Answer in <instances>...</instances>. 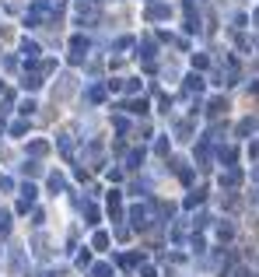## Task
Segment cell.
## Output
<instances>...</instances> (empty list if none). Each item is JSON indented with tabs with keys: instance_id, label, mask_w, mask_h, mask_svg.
<instances>
[{
	"instance_id": "cell-17",
	"label": "cell",
	"mask_w": 259,
	"mask_h": 277,
	"mask_svg": "<svg viewBox=\"0 0 259 277\" xmlns=\"http://www.w3.org/2000/svg\"><path fill=\"white\" fill-rule=\"evenodd\" d=\"M102 95H105V88H88V102H102Z\"/></svg>"
},
{
	"instance_id": "cell-15",
	"label": "cell",
	"mask_w": 259,
	"mask_h": 277,
	"mask_svg": "<svg viewBox=\"0 0 259 277\" xmlns=\"http://www.w3.org/2000/svg\"><path fill=\"white\" fill-rule=\"evenodd\" d=\"M259 123L256 119H242V126H238V134H252V130H256Z\"/></svg>"
},
{
	"instance_id": "cell-18",
	"label": "cell",
	"mask_w": 259,
	"mask_h": 277,
	"mask_svg": "<svg viewBox=\"0 0 259 277\" xmlns=\"http://www.w3.org/2000/svg\"><path fill=\"white\" fill-rule=\"evenodd\" d=\"M196 204H203V190H196L193 197H186V207H196Z\"/></svg>"
},
{
	"instance_id": "cell-20",
	"label": "cell",
	"mask_w": 259,
	"mask_h": 277,
	"mask_svg": "<svg viewBox=\"0 0 259 277\" xmlns=\"http://www.w3.org/2000/svg\"><path fill=\"white\" fill-rule=\"evenodd\" d=\"M105 246H109V235L98 232V235H95V249H105Z\"/></svg>"
},
{
	"instance_id": "cell-22",
	"label": "cell",
	"mask_w": 259,
	"mask_h": 277,
	"mask_svg": "<svg viewBox=\"0 0 259 277\" xmlns=\"http://www.w3.org/2000/svg\"><path fill=\"white\" fill-rule=\"evenodd\" d=\"M21 113H25V116H32V113H35V102H32V99L21 102Z\"/></svg>"
},
{
	"instance_id": "cell-5",
	"label": "cell",
	"mask_w": 259,
	"mask_h": 277,
	"mask_svg": "<svg viewBox=\"0 0 259 277\" xmlns=\"http://www.w3.org/2000/svg\"><path fill=\"white\" fill-rule=\"evenodd\" d=\"M32 204H35V186H25V190H21V200H18V211L25 214Z\"/></svg>"
},
{
	"instance_id": "cell-3",
	"label": "cell",
	"mask_w": 259,
	"mask_h": 277,
	"mask_svg": "<svg viewBox=\"0 0 259 277\" xmlns=\"http://www.w3.org/2000/svg\"><path fill=\"white\" fill-rule=\"evenodd\" d=\"M130 218H133V228H147V225H151V207H133V211H130Z\"/></svg>"
},
{
	"instance_id": "cell-16",
	"label": "cell",
	"mask_w": 259,
	"mask_h": 277,
	"mask_svg": "<svg viewBox=\"0 0 259 277\" xmlns=\"http://www.w3.org/2000/svg\"><path fill=\"white\" fill-rule=\"evenodd\" d=\"M193 67H196V70H207V67H210V60L200 53V57H193Z\"/></svg>"
},
{
	"instance_id": "cell-4",
	"label": "cell",
	"mask_w": 259,
	"mask_h": 277,
	"mask_svg": "<svg viewBox=\"0 0 259 277\" xmlns=\"http://www.w3.org/2000/svg\"><path fill=\"white\" fill-rule=\"evenodd\" d=\"M39 53H42V49H39V42H32V39H25V42H21V57L28 60V63H35V60H39Z\"/></svg>"
},
{
	"instance_id": "cell-9",
	"label": "cell",
	"mask_w": 259,
	"mask_h": 277,
	"mask_svg": "<svg viewBox=\"0 0 259 277\" xmlns=\"http://www.w3.org/2000/svg\"><path fill=\"white\" fill-rule=\"evenodd\" d=\"M217 238H224V242H228V238H235V225L221 221V225H217Z\"/></svg>"
},
{
	"instance_id": "cell-23",
	"label": "cell",
	"mask_w": 259,
	"mask_h": 277,
	"mask_svg": "<svg viewBox=\"0 0 259 277\" xmlns=\"http://www.w3.org/2000/svg\"><path fill=\"white\" fill-rule=\"evenodd\" d=\"M91 277H109V267H105V263H98V267L91 270Z\"/></svg>"
},
{
	"instance_id": "cell-19",
	"label": "cell",
	"mask_w": 259,
	"mask_h": 277,
	"mask_svg": "<svg viewBox=\"0 0 259 277\" xmlns=\"http://www.w3.org/2000/svg\"><path fill=\"white\" fill-rule=\"evenodd\" d=\"M0 232H11V214L7 211H0Z\"/></svg>"
},
{
	"instance_id": "cell-2",
	"label": "cell",
	"mask_w": 259,
	"mask_h": 277,
	"mask_svg": "<svg viewBox=\"0 0 259 277\" xmlns=\"http://www.w3.org/2000/svg\"><path fill=\"white\" fill-rule=\"evenodd\" d=\"M147 18H151V21L172 18V7H168V4H151V7H147Z\"/></svg>"
},
{
	"instance_id": "cell-14",
	"label": "cell",
	"mask_w": 259,
	"mask_h": 277,
	"mask_svg": "<svg viewBox=\"0 0 259 277\" xmlns=\"http://www.w3.org/2000/svg\"><path fill=\"white\" fill-rule=\"evenodd\" d=\"M46 147H49L46 140H32V144H28V151H32V155H46Z\"/></svg>"
},
{
	"instance_id": "cell-25",
	"label": "cell",
	"mask_w": 259,
	"mask_h": 277,
	"mask_svg": "<svg viewBox=\"0 0 259 277\" xmlns=\"http://www.w3.org/2000/svg\"><path fill=\"white\" fill-rule=\"evenodd\" d=\"M0 190H11V179L7 176H0Z\"/></svg>"
},
{
	"instance_id": "cell-13",
	"label": "cell",
	"mask_w": 259,
	"mask_h": 277,
	"mask_svg": "<svg viewBox=\"0 0 259 277\" xmlns=\"http://www.w3.org/2000/svg\"><path fill=\"white\" fill-rule=\"evenodd\" d=\"M140 161H144V151H130L126 155V169H140Z\"/></svg>"
},
{
	"instance_id": "cell-1",
	"label": "cell",
	"mask_w": 259,
	"mask_h": 277,
	"mask_svg": "<svg viewBox=\"0 0 259 277\" xmlns=\"http://www.w3.org/2000/svg\"><path fill=\"white\" fill-rule=\"evenodd\" d=\"M84 57H88V39H84V35H74V39H70V60L81 63Z\"/></svg>"
},
{
	"instance_id": "cell-12",
	"label": "cell",
	"mask_w": 259,
	"mask_h": 277,
	"mask_svg": "<svg viewBox=\"0 0 259 277\" xmlns=\"http://www.w3.org/2000/svg\"><path fill=\"white\" fill-rule=\"evenodd\" d=\"M224 109H228V102H224V99H214L210 105H207V113H210V116H221Z\"/></svg>"
},
{
	"instance_id": "cell-6",
	"label": "cell",
	"mask_w": 259,
	"mask_h": 277,
	"mask_svg": "<svg viewBox=\"0 0 259 277\" xmlns=\"http://www.w3.org/2000/svg\"><path fill=\"white\" fill-rule=\"evenodd\" d=\"M182 88H186V95H200V91H203V78H200V74H189Z\"/></svg>"
},
{
	"instance_id": "cell-21",
	"label": "cell",
	"mask_w": 259,
	"mask_h": 277,
	"mask_svg": "<svg viewBox=\"0 0 259 277\" xmlns=\"http://www.w3.org/2000/svg\"><path fill=\"white\" fill-rule=\"evenodd\" d=\"M49 190H63V176H49Z\"/></svg>"
},
{
	"instance_id": "cell-11",
	"label": "cell",
	"mask_w": 259,
	"mask_h": 277,
	"mask_svg": "<svg viewBox=\"0 0 259 277\" xmlns=\"http://www.w3.org/2000/svg\"><path fill=\"white\" fill-rule=\"evenodd\" d=\"M21 84H25L28 91H35V88L42 84V74H25V81H21Z\"/></svg>"
},
{
	"instance_id": "cell-24",
	"label": "cell",
	"mask_w": 259,
	"mask_h": 277,
	"mask_svg": "<svg viewBox=\"0 0 259 277\" xmlns=\"http://www.w3.org/2000/svg\"><path fill=\"white\" fill-rule=\"evenodd\" d=\"M25 130H28V123H14V126H11V134H14V137H21Z\"/></svg>"
},
{
	"instance_id": "cell-7",
	"label": "cell",
	"mask_w": 259,
	"mask_h": 277,
	"mask_svg": "<svg viewBox=\"0 0 259 277\" xmlns=\"http://www.w3.org/2000/svg\"><path fill=\"white\" fill-rule=\"evenodd\" d=\"M217 158L224 161V165H231V169H235V161H238V151H235V147H221Z\"/></svg>"
},
{
	"instance_id": "cell-10",
	"label": "cell",
	"mask_w": 259,
	"mask_h": 277,
	"mask_svg": "<svg viewBox=\"0 0 259 277\" xmlns=\"http://www.w3.org/2000/svg\"><path fill=\"white\" fill-rule=\"evenodd\" d=\"M123 109H130V113H137V116H144V113H147V102H144V99H137V102H126Z\"/></svg>"
},
{
	"instance_id": "cell-8",
	"label": "cell",
	"mask_w": 259,
	"mask_h": 277,
	"mask_svg": "<svg viewBox=\"0 0 259 277\" xmlns=\"http://www.w3.org/2000/svg\"><path fill=\"white\" fill-rule=\"evenodd\" d=\"M238 182H242V172H238V169H228V172L221 176V186H238Z\"/></svg>"
}]
</instances>
